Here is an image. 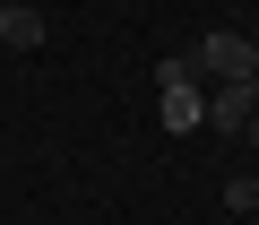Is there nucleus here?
I'll use <instances>...</instances> for the list:
<instances>
[{"mask_svg":"<svg viewBox=\"0 0 259 225\" xmlns=\"http://www.w3.org/2000/svg\"><path fill=\"white\" fill-rule=\"evenodd\" d=\"M250 139H259V113H250Z\"/></svg>","mask_w":259,"mask_h":225,"instance_id":"obj_7","label":"nucleus"},{"mask_svg":"<svg viewBox=\"0 0 259 225\" xmlns=\"http://www.w3.org/2000/svg\"><path fill=\"white\" fill-rule=\"evenodd\" d=\"M156 122H164V130H182V139H190V130H207V87H164Z\"/></svg>","mask_w":259,"mask_h":225,"instance_id":"obj_4","label":"nucleus"},{"mask_svg":"<svg viewBox=\"0 0 259 225\" xmlns=\"http://www.w3.org/2000/svg\"><path fill=\"white\" fill-rule=\"evenodd\" d=\"M190 61H199V78H216V87H225V78H259V44H250L242 26H216L207 44H190Z\"/></svg>","mask_w":259,"mask_h":225,"instance_id":"obj_1","label":"nucleus"},{"mask_svg":"<svg viewBox=\"0 0 259 225\" xmlns=\"http://www.w3.org/2000/svg\"><path fill=\"white\" fill-rule=\"evenodd\" d=\"M52 35V18L35 9V0H9V9H0V44H9V52H35Z\"/></svg>","mask_w":259,"mask_h":225,"instance_id":"obj_3","label":"nucleus"},{"mask_svg":"<svg viewBox=\"0 0 259 225\" xmlns=\"http://www.w3.org/2000/svg\"><path fill=\"white\" fill-rule=\"evenodd\" d=\"M164 87H199V61H182V52L156 61V95H164Z\"/></svg>","mask_w":259,"mask_h":225,"instance_id":"obj_5","label":"nucleus"},{"mask_svg":"<svg viewBox=\"0 0 259 225\" xmlns=\"http://www.w3.org/2000/svg\"><path fill=\"white\" fill-rule=\"evenodd\" d=\"M225 208H259V173H233L225 182Z\"/></svg>","mask_w":259,"mask_h":225,"instance_id":"obj_6","label":"nucleus"},{"mask_svg":"<svg viewBox=\"0 0 259 225\" xmlns=\"http://www.w3.org/2000/svg\"><path fill=\"white\" fill-rule=\"evenodd\" d=\"M250 113H259V78H225V87H207V130H250Z\"/></svg>","mask_w":259,"mask_h":225,"instance_id":"obj_2","label":"nucleus"}]
</instances>
